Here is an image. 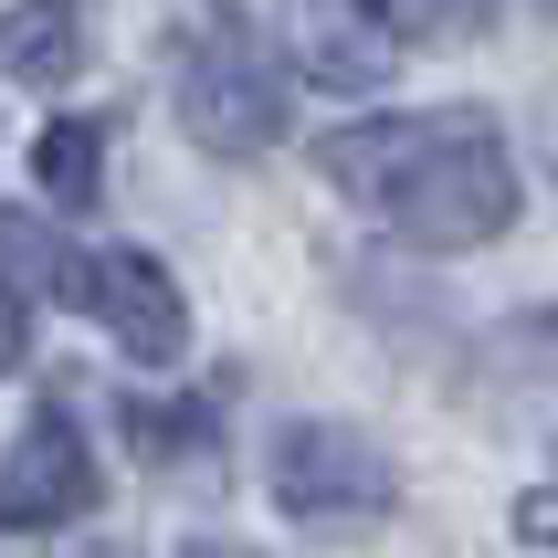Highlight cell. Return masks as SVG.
<instances>
[{"instance_id": "cell-1", "label": "cell", "mask_w": 558, "mask_h": 558, "mask_svg": "<svg viewBox=\"0 0 558 558\" xmlns=\"http://www.w3.org/2000/svg\"><path fill=\"white\" fill-rule=\"evenodd\" d=\"M316 169L369 201L401 243L422 253H474L517 221V169H506V137L485 106H433V117H359L338 126Z\"/></svg>"}, {"instance_id": "cell-2", "label": "cell", "mask_w": 558, "mask_h": 558, "mask_svg": "<svg viewBox=\"0 0 558 558\" xmlns=\"http://www.w3.org/2000/svg\"><path fill=\"white\" fill-rule=\"evenodd\" d=\"M264 474H275L284 517H379V506L401 496V464L359 422H284Z\"/></svg>"}, {"instance_id": "cell-3", "label": "cell", "mask_w": 558, "mask_h": 558, "mask_svg": "<svg viewBox=\"0 0 558 558\" xmlns=\"http://www.w3.org/2000/svg\"><path fill=\"white\" fill-rule=\"evenodd\" d=\"M63 306H85L95 327L126 348V359H158V369L190 348V295L169 284V264H158V253H126V243L74 253V264H63Z\"/></svg>"}, {"instance_id": "cell-4", "label": "cell", "mask_w": 558, "mask_h": 558, "mask_svg": "<svg viewBox=\"0 0 558 558\" xmlns=\"http://www.w3.org/2000/svg\"><path fill=\"white\" fill-rule=\"evenodd\" d=\"M180 126L211 158H253L284 137V74L253 43H211V53L180 63Z\"/></svg>"}, {"instance_id": "cell-5", "label": "cell", "mask_w": 558, "mask_h": 558, "mask_svg": "<svg viewBox=\"0 0 558 558\" xmlns=\"http://www.w3.org/2000/svg\"><path fill=\"white\" fill-rule=\"evenodd\" d=\"M106 496V474H95V442L63 422V411H32L22 442L0 453V527H74L85 506Z\"/></svg>"}, {"instance_id": "cell-6", "label": "cell", "mask_w": 558, "mask_h": 558, "mask_svg": "<svg viewBox=\"0 0 558 558\" xmlns=\"http://www.w3.org/2000/svg\"><path fill=\"white\" fill-rule=\"evenodd\" d=\"M74 63H85V22H74L63 0L0 11V74H11V85H63Z\"/></svg>"}, {"instance_id": "cell-7", "label": "cell", "mask_w": 558, "mask_h": 558, "mask_svg": "<svg viewBox=\"0 0 558 558\" xmlns=\"http://www.w3.org/2000/svg\"><path fill=\"white\" fill-rule=\"evenodd\" d=\"M32 169H43V190H53V201H74V211H85L95 190H106V126H95V117H53L43 137H32Z\"/></svg>"}, {"instance_id": "cell-8", "label": "cell", "mask_w": 558, "mask_h": 558, "mask_svg": "<svg viewBox=\"0 0 558 558\" xmlns=\"http://www.w3.org/2000/svg\"><path fill=\"white\" fill-rule=\"evenodd\" d=\"M63 264H74V253H63L32 211H0V295H11V306H22L32 284H53V295H63Z\"/></svg>"}, {"instance_id": "cell-9", "label": "cell", "mask_w": 558, "mask_h": 558, "mask_svg": "<svg viewBox=\"0 0 558 558\" xmlns=\"http://www.w3.org/2000/svg\"><path fill=\"white\" fill-rule=\"evenodd\" d=\"M316 63H327V74H348V85H379V74H390V53H379L369 32H348V22H316V43H306Z\"/></svg>"}, {"instance_id": "cell-10", "label": "cell", "mask_w": 558, "mask_h": 558, "mask_svg": "<svg viewBox=\"0 0 558 558\" xmlns=\"http://www.w3.org/2000/svg\"><path fill=\"white\" fill-rule=\"evenodd\" d=\"M126 422H137V442H148V453H190V442H201V433H190L201 411H158V401H137Z\"/></svg>"}, {"instance_id": "cell-11", "label": "cell", "mask_w": 558, "mask_h": 558, "mask_svg": "<svg viewBox=\"0 0 558 558\" xmlns=\"http://www.w3.org/2000/svg\"><path fill=\"white\" fill-rule=\"evenodd\" d=\"M22 359H32V316H22V306H11V295H0V379L22 369Z\"/></svg>"}, {"instance_id": "cell-12", "label": "cell", "mask_w": 558, "mask_h": 558, "mask_svg": "<svg viewBox=\"0 0 558 558\" xmlns=\"http://www.w3.org/2000/svg\"><path fill=\"white\" fill-rule=\"evenodd\" d=\"M190 558H253V548H221V537H201V548H190Z\"/></svg>"}]
</instances>
